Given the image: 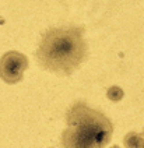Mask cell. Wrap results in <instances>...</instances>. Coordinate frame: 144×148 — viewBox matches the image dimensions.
<instances>
[{"label": "cell", "instance_id": "52a82bcc", "mask_svg": "<svg viewBox=\"0 0 144 148\" xmlns=\"http://www.w3.org/2000/svg\"><path fill=\"white\" fill-rule=\"evenodd\" d=\"M140 148H144V133H143V138H141V144H140Z\"/></svg>", "mask_w": 144, "mask_h": 148}, {"label": "cell", "instance_id": "6da1fadb", "mask_svg": "<svg viewBox=\"0 0 144 148\" xmlns=\"http://www.w3.org/2000/svg\"><path fill=\"white\" fill-rule=\"evenodd\" d=\"M88 56V45L81 27L51 28L42 35L36 62L43 70L60 77H67L77 71Z\"/></svg>", "mask_w": 144, "mask_h": 148}, {"label": "cell", "instance_id": "8992f818", "mask_svg": "<svg viewBox=\"0 0 144 148\" xmlns=\"http://www.w3.org/2000/svg\"><path fill=\"white\" fill-rule=\"evenodd\" d=\"M106 97L108 99H110L112 102H119V101H122L123 97H125V92L123 90L118 87V85H112L109 90L106 91Z\"/></svg>", "mask_w": 144, "mask_h": 148}, {"label": "cell", "instance_id": "3957f363", "mask_svg": "<svg viewBox=\"0 0 144 148\" xmlns=\"http://www.w3.org/2000/svg\"><path fill=\"white\" fill-rule=\"evenodd\" d=\"M28 59L17 50H10L0 59V78L6 84H17L24 78Z\"/></svg>", "mask_w": 144, "mask_h": 148}, {"label": "cell", "instance_id": "7a4b0ae2", "mask_svg": "<svg viewBox=\"0 0 144 148\" xmlns=\"http://www.w3.org/2000/svg\"><path fill=\"white\" fill-rule=\"evenodd\" d=\"M66 123L67 127H73L94 140L99 148L106 147L113 134V124L109 119L102 112L90 108L81 101L69 108L66 112Z\"/></svg>", "mask_w": 144, "mask_h": 148}, {"label": "cell", "instance_id": "ba28073f", "mask_svg": "<svg viewBox=\"0 0 144 148\" xmlns=\"http://www.w3.org/2000/svg\"><path fill=\"white\" fill-rule=\"evenodd\" d=\"M110 148H120V147H119V145H112Z\"/></svg>", "mask_w": 144, "mask_h": 148}, {"label": "cell", "instance_id": "5b68a950", "mask_svg": "<svg viewBox=\"0 0 144 148\" xmlns=\"http://www.w3.org/2000/svg\"><path fill=\"white\" fill-rule=\"evenodd\" d=\"M141 138H143V134L141 133L129 132L125 136V138H123V144H125L126 148H140Z\"/></svg>", "mask_w": 144, "mask_h": 148}, {"label": "cell", "instance_id": "277c9868", "mask_svg": "<svg viewBox=\"0 0 144 148\" xmlns=\"http://www.w3.org/2000/svg\"><path fill=\"white\" fill-rule=\"evenodd\" d=\"M62 147L63 148H99L98 144L84 134L77 132L73 127H67L62 133Z\"/></svg>", "mask_w": 144, "mask_h": 148}]
</instances>
